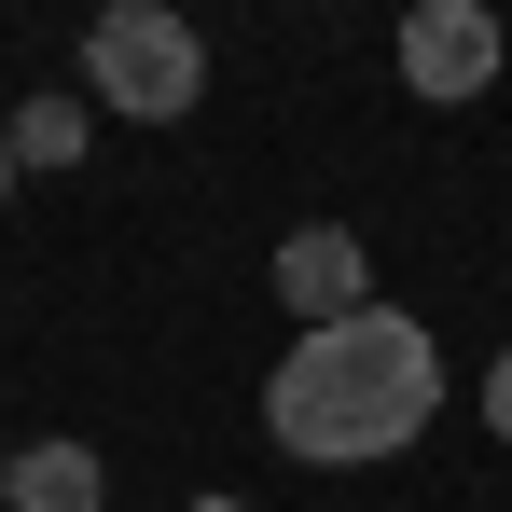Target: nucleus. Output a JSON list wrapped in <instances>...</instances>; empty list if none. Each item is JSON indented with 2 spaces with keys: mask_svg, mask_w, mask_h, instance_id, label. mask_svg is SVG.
<instances>
[{
  "mask_svg": "<svg viewBox=\"0 0 512 512\" xmlns=\"http://www.w3.org/2000/svg\"><path fill=\"white\" fill-rule=\"evenodd\" d=\"M14 180H28V167H14V125H0V194H14Z\"/></svg>",
  "mask_w": 512,
  "mask_h": 512,
  "instance_id": "8",
  "label": "nucleus"
},
{
  "mask_svg": "<svg viewBox=\"0 0 512 512\" xmlns=\"http://www.w3.org/2000/svg\"><path fill=\"white\" fill-rule=\"evenodd\" d=\"M111 499V471H97V443H14V512H97Z\"/></svg>",
  "mask_w": 512,
  "mask_h": 512,
  "instance_id": "5",
  "label": "nucleus"
},
{
  "mask_svg": "<svg viewBox=\"0 0 512 512\" xmlns=\"http://www.w3.org/2000/svg\"><path fill=\"white\" fill-rule=\"evenodd\" d=\"M0 125H14V167H84V97H28Z\"/></svg>",
  "mask_w": 512,
  "mask_h": 512,
  "instance_id": "6",
  "label": "nucleus"
},
{
  "mask_svg": "<svg viewBox=\"0 0 512 512\" xmlns=\"http://www.w3.org/2000/svg\"><path fill=\"white\" fill-rule=\"evenodd\" d=\"M194 512H250V499H194Z\"/></svg>",
  "mask_w": 512,
  "mask_h": 512,
  "instance_id": "10",
  "label": "nucleus"
},
{
  "mask_svg": "<svg viewBox=\"0 0 512 512\" xmlns=\"http://www.w3.org/2000/svg\"><path fill=\"white\" fill-rule=\"evenodd\" d=\"M263 277H277V305H291L305 333H333V319H360V305H374V250H360L346 222H291Z\"/></svg>",
  "mask_w": 512,
  "mask_h": 512,
  "instance_id": "4",
  "label": "nucleus"
},
{
  "mask_svg": "<svg viewBox=\"0 0 512 512\" xmlns=\"http://www.w3.org/2000/svg\"><path fill=\"white\" fill-rule=\"evenodd\" d=\"M485 429H499V457H512V346L485 360Z\"/></svg>",
  "mask_w": 512,
  "mask_h": 512,
  "instance_id": "7",
  "label": "nucleus"
},
{
  "mask_svg": "<svg viewBox=\"0 0 512 512\" xmlns=\"http://www.w3.org/2000/svg\"><path fill=\"white\" fill-rule=\"evenodd\" d=\"M0 512H14V443H0Z\"/></svg>",
  "mask_w": 512,
  "mask_h": 512,
  "instance_id": "9",
  "label": "nucleus"
},
{
  "mask_svg": "<svg viewBox=\"0 0 512 512\" xmlns=\"http://www.w3.org/2000/svg\"><path fill=\"white\" fill-rule=\"evenodd\" d=\"M499 14H485V0H416V14H402V84L429 97V111H457V97H485L499 84Z\"/></svg>",
  "mask_w": 512,
  "mask_h": 512,
  "instance_id": "3",
  "label": "nucleus"
},
{
  "mask_svg": "<svg viewBox=\"0 0 512 512\" xmlns=\"http://www.w3.org/2000/svg\"><path fill=\"white\" fill-rule=\"evenodd\" d=\"M429 416H443V346H429V319H402V305H360L333 333H291L277 374H263V429H277V457H305V471H374V457H402Z\"/></svg>",
  "mask_w": 512,
  "mask_h": 512,
  "instance_id": "1",
  "label": "nucleus"
},
{
  "mask_svg": "<svg viewBox=\"0 0 512 512\" xmlns=\"http://www.w3.org/2000/svg\"><path fill=\"white\" fill-rule=\"evenodd\" d=\"M84 84L125 111V125H180L194 97H208V42H194V14L167 0H111L84 28Z\"/></svg>",
  "mask_w": 512,
  "mask_h": 512,
  "instance_id": "2",
  "label": "nucleus"
}]
</instances>
